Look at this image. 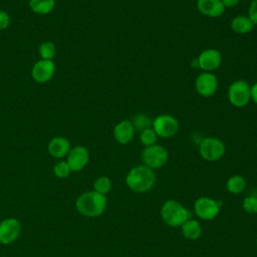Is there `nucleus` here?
<instances>
[{
  "mask_svg": "<svg viewBox=\"0 0 257 257\" xmlns=\"http://www.w3.org/2000/svg\"><path fill=\"white\" fill-rule=\"evenodd\" d=\"M157 180L153 169L140 165L130 170L126 175L125 182L131 190L138 193H145L153 188Z\"/></svg>",
  "mask_w": 257,
  "mask_h": 257,
  "instance_id": "obj_1",
  "label": "nucleus"
},
{
  "mask_svg": "<svg viewBox=\"0 0 257 257\" xmlns=\"http://www.w3.org/2000/svg\"><path fill=\"white\" fill-rule=\"evenodd\" d=\"M79 213L87 217H96L103 213L106 207V198L95 191L86 192L80 195L75 202Z\"/></svg>",
  "mask_w": 257,
  "mask_h": 257,
  "instance_id": "obj_2",
  "label": "nucleus"
},
{
  "mask_svg": "<svg viewBox=\"0 0 257 257\" xmlns=\"http://www.w3.org/2000/svg\"><path fill=\"white\" fill-rule=\"evenodd\" d=\"M161 216L169 226L179 227L186 221L190 220L192 214L179 202L175 200H168L162 206Z\"/></svg>",
  "mask_w": 257,
  "mask_h": 257,
  "instance_id": "obj_3",
  "label": "nucleus"
},
{
  "mask_svg": "<svg viewBox=\"0 0 257 257\" xmlns=\"http://www.w3.org/2000/svg\"><path fill=\"white\" fill-rule=\"evenodd\" d=\"M228 100L236 107H243L251 100V85L243 80L233 81L228 88Z\"/></svg>",
  "mask_w": 257,
  "mask_h": 257,
  "instance_id": "obj_4",
  "label": "nucleus"
},
{
  "mask_svg": "<svg viewBox=\"0 0 257 257\" xmlns=\"http://www.w3.org/2000/svg\"><path fill=\"white\" fill-rule=\"evenodd\" d=\"M152 127L160 138L168 139L175 136L179 131L178 119L168 113L159 114L152 121Z\"/></svg>",
  "mask_w": 257,
  "mask_h": 257,
  "instance_id": "obj_5",
  "label": "nucleus"
},
{
  "mask_svg": "<svg viewBox=\"0 0 257 257\" xmlns=\"http://www.w3.org/2000/svg\"><path fill=\"white\" fill-rule=\"evenodd\" d=\"M199 153L201 157L206 161H218L225 154V145L218 138L208 137L202 140V142L200 143Z\"/></svg>",
  "mask_w": 257,
  "mask_h": 257,
  "instance_id": "obj_6",
  "label": "nucleus"
},
{
  "mask_svg": "<svg viewBox=\"0 0 257 257\" xmlns=\"http://www.w3.org/2000/svg\"><path fill=\"white\" fill-rule=\"evenodd\" d=\"M142 160L144 165L151 169H159L168 161V151L161 145H153L145 147L142 152Z\"/></svg>",
  "mask_w": 257,
  "mask_h": 257,
  "instance_id": "obj_7",
  "label": "nucleus"
},
{
  "mask_svg": "<svg viewBox=\"0 0 257 257\" xmlns=\"http://www.w3.org/2000/svg\"><path fill=\"white\" fill-rule=\"evenodd\" d=\"M195 88L196 91L202 96H212L218 89V79L214 73L204 71L197 76Z\"/></svg>",
  "mask_w": 257,
  "mask_h": 257,
  "instance_id": "obj_8",
  "label": "nucleus"
},
{
  "mask_svg": "<svg viewBox=\"0 0 257 257\" xmlns=\"http://www.w3.org/2000/svg\"><path fill=\"white\" fill-rule=\"evenodd\" d=\"M198 65L203 71L212 72L218 69L222 63V55L218 49L207 48L197 58Z\"/></svg>",
  "mask_w": 257,
  "mask_h": 257,
  "instance_id": "obj_9",
  "label": "nucleus"
},
{
  "mask_svg": "<svg viewBox=\"0 0 257 257\" xmlns=\"http://www.w3.org/2000/svg\"><path fill=\"white\" fill-rule=\"evenodd\" d=\"M196 215L203 220H212L219 214V204L208 197H201L194 204Z\"/></svg>",
  "mask_w": 257,
  "mask_h": 257,
  "instance_id": "obj_10",
  "label": "nucleus"
},
{
  "mask_svg": "<svg viewBox=\"0 0 257 257\" xmlns=\"http://www.w3.org/2000/svg\"><path fill=\"white\" fill-rule=\"evenodd\" d=\"M21 231L20 223L13 218L3 220L0 223V243L10 244L14 242Z\"/></svg>",
  "mask_w": 257,
  "mask_h": 257,
  "instance_id": "obj_11",
  "label": "nucleus"
},
{
  "mask_svg": "<svg viewBox=\"0 0 257 257\" xmlns=\"http://www.w3.org/2000/svg\"><path fill=\"white\" fill-rule=\"evenodd\" d=\"M89 161L88 150L83 146H76L68 153L67 164L71 171L77 172L83 169Z\"/></svg>",
  "mask_w": 257,
  "mask_h": 257,
  "instance_id": "obj_12",
  "label": "nucleus"
},
{
  "mask_svg": "<svg viewBox=\"0 0 257 257\" xmlns=\"http://www.w3.org/2000/svg\"><path fill=\"white\" fill-rule=\"evenodd\" d=\"M55 72V64L52 60L41 59L32 67V77L35 81L43 83L50 80Z\"/></svg>",
  "mask_w": 257,
  "mask_h": 257,
  "instance_id": "obj_13",
  "label": "nucleus"
},
{
  "mask_svg": "<svg viewBox=\"0 0 257 257\" xmlns=\"http://www.w3.org/2000/svg\"><path fill=\"white\" fill-rule=\"evenodd\" d=\"M135 127L131 119H122L113 127V138L121 145L128 144L135 137Z\"/></svg>",
  "mask_w": 257,
  "mask_h": 257,
  "instance_id": "obj_14",
  "label": "nucleus"
},
{
  "mask_svg": "<svg viewBox=\"0 0 257 257\" xmlns=\"http://www.w3.org/2000/svg\"><path fill=\"white\" fill-rule=\"evenodd\" d=\"M197 8L201 14L216 18L225 12V7L221 0H197Z\"/></svg>",
  "mask_w": 257,
  "mask_h": 257,
  "instance_id": "obj_15",
  "label": "nucleus"
},
{
  "mask_svg": "<svg viewBox=\"0 0 257 257\" xmlns=\"http://www.w3.org/2000/svg\"><path fill=\"white\" fill-rule=\"evenodd\" d=\"M70 151V144L62 137L53 138L48 144V152L54 158H63Z\"/></svg>",
  "mask_w": 257,
  "mask_h": 257,
  "instance_id": "obj_16",
  "label": "nucleus"
},
{
  "mask_svg": "<svg viewBox=\"0 0 257 257\" xmlns=\"http://www.w3.org/2000/svg\"><path fill=\"white\" fill-rule=\"evenodd\" d=\"M231 29L238 34H247L251 32L254 29L255 24L252 22V20L245 15H238L232 18L230 23Z\"/></svg>",
  "mask_w": 257,
  "mask_h": 257,
  "instance_id": "obj_17",
  "label": "nucleus"
},
{
  "mask_svg": "<svg viewBox=\"0 0 257 257\" xmlns=\"http://www.w3.org/2000/svg\"><path fill=\"white\" fill-rule=\"evenodd\" d=\"M182 233L185 238L195 240L201 236L202 229L197 220H188L182 226Z\"/></svg>",
  "mask_w": 257,
  "mask_h": 257,
  "instance_id": "obj_18",
  "label": "nucleus"
},
{
  "mask_svg": "<svg viewBox=\"0 0 257 257\" xmlns=\"http://www.w3.org/2000/svg\"><path fill=\"white\" fill-rule=\"evenodd\" d=\"M55 6V0H29V7L36 14H48Z\"/></svg>",
  "mask_w": 257,
  "mask_h": 257,
  "instance_id": "obj_19",
  "label": "nucleus"
},
{
  "mask_svg": "<svg viewBox=\"0 0 257 257\" xmlns=\"http://www.w3.org/2000/svg\"><path fill=\"white\" fill-rule=\"evenodd\" d=\"M246 188V181L241 175L230 177L226 183V189L231 194H240Z\"/></svg>",
  "mask_w": 257,
  "mask_h": 257,
  "instance_id": "obj_20",
  "label": "nucleus"
},
{
  "mask_svg": "<svg viewBox=\"0 0 257 257\" xmlns=\"http://www.w3.org/2000/svg\"><path fill=\"white\" fill-rule=\"evenodd\" d=\"M134 127H135V131H139V132H142L146 128H149V127H152V121L153 119H151L147 114H144V113H138L136 114L133 119L131 120Z\"/></svg>",
  "mask_w": 257,
  "mask_h": 257,
  "instance_id": "obj_21",
  "label": "nucleus"
},
{
  "mask_svg": "<svg viewBox=\"0 0 257 257\" xmlns=\"http://www.w3.org/2000/svg\"><path fill=\"white\" fill-rule=\"evenodd\" d=\"M56 54V47L53 42L45 41L40 44L39 46V55L42 59L52 60V58Z\"/></svg>",
  "mask_w": 257,
  "mask_h": 257,
  "instance_id": "obj_22",
  "label": "nucleus"
},
{
  "mask_svg": "<svg viewBox=\"0 0 257 257\" xmlns=\"http://www.w3.org/2000/svg\"><path fill=\"white\" fill-rule=\"evenodd\" d=\"M158 138L159 137L157 136L153 127L146 128L140 133V141L145 147H150L155 145L157 143Z\"/></svg>",
  "mask_w": 257,
  "mask_h": 257,
  "instance_id": "obj_23",
  "label": "nucleus"
},
{
  "mask_svg": "<svg viewBox=\"0 0 257 257\" xmlns=\"http://www.w3.org/2000/svg\"><path fill=\"white\" fill-rule=\"evenodd\" d=\"M93 188H94L95 192H97L101 195H105L111 189V182L107 177L102 176V177H99L95 180Z\"/></svg>",
  "mask_w": 257,
  "mask_h": 257,
  "instance_id": "obj_24",
  "label": "nucleus"
},
{
  "mask_svg": "<svg viewBox=\"0 0 257 257\" xmlns=\"http://www.w3.org/2000/svg\"><path fill=\"white\" fill-rule=\"evenodd\" d=\"M70 168L67 162H59L53 168V173L58 178H66L70 173Z\"/></svg>",
  "mask_w": 257,
  "mask_h": 257,
  "instance_id": "obj_25",
  "label": "nucleus"
},
{
  "mask_svg": "<svg viewBox=\"0 0 257 257\" xmlns=\"http://www.w3.org/2000/svg\"><path fill=\"white\" fill-rule=\"evenodd\" d=\"M242 207L247 213H257V197L248 196L243 200Z\"/></svg>",
  "mask_w": 257,
  "mask_h": 257,
  "instance_id": "obj_26",
  "label": "nucleus"
},
{
  "mask_svg": "<svg viewBox=\"0 0 257 257\" xmlns=\"http://www.w3.org/2000/svg\"><path fill=\"white\" fill-rule=\"evenodd\" d=\"M248 17L257 25V0H252L248 8Z\"/></svg>",
  "mask_w": 257,
  "mask_h": 257,
  "instance_id": "obj_27",
  "label": "nucleus"
},
{
  "mask_svg": "<svg viewBox=\"0 0 257 257\" xmlns=\"http://www.w3.org/2000/svg\"><path fill=\"white\" fill-rule=\"evenodd\" d=\"M10 24V17L7 12L0 10V30H4L8 28Z\"/></svg>",
  "mask_w": 257,
  "mask_h": 257,
  "instance_id": "obj_28",
  "label": "nucleus"
},
{
  "mask_svg": "<svg viewBox=\"0 0 257 257\" xmlns=\"http://www.w3.org/2000/svg\"><path fill=\"white\" fill-rule=\"evenodd\" d=\"M240 0H221L222 4L224 5L225 8H232L235 7L239 4Z\"/></svg>",
  "mask_w": 257,
  "mask_h": 257,
  "instance_id": "obj_29",
  "label": "nucleus"
},
{
  "mask_svg": "<svg viewBox=\"0 0 257 257\" xmlns=\"http://www.w3.org/2000/svg\"><path fill=\"white\" fill-rule=\"evenodd\" d=\"M251 100L257 104V82L251 86Z\"/></svg>",
  "mask_w": 257,
  "mask_h": 257,
  "instance_id": "obj_30",
  "label": "nucleus"
},
{
  "mask_svg": "<svg viewBox=\"0 0 257 257\" xmlns=\"http://www.w3.org/2000/svg\"><path fill=\"white\" fill-rule=\"evenodd\" d=\"M256 244H257V240H256Z\"/></svg>",
  "mask_w": 257,
  "mask_h": 257,
  "instance_id": "obj_31",
  "label": "nucleus"
}]
</instances>
